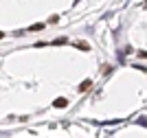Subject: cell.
I'll use <instances>...</instances> for the list:
<instances>
[{"label":"cell","instance_id":"obj_1","mask_svg":"<svg viewBox=\"0 0 147 138\" xmlns=\"http://www.w3.org/2000/svg\"><path fill=\"white\" fill-rule=\"evenodd\" d=\"M53 105H55V108H66L68 101L64 99V96H59V99H55V103H53Z\"/></svg>","mask_w":147,"mask_h":138},{"label":"cell","instance_id":"obj_2","mask_svg":"<svg viewBox=\"0 0 147 138\" xmlns=\"http://www.w3.org/2000/svg\"><path fill=\"white\" fill-rule=\"evenodd\" d=\"M90 85H92V81H90V79H86V81H81V85H79V92H86L88 88H90Z\"/></svg>","mask_w":147,"mask_h":138},{"label":"cell","instance_id":"obj_3","mask_svg":"<svg viewBox=\"0 0 147 138\" xmlns=\"http://www.w3.org/2000/svg\"><path fill=\"white\" fill-rule=\"evenodd\" d=\"M77 48H81V50H90V44H88V42H77Z\"/></svg>","mask_w":147,"mask_h":138},{"label":"cell","instance_id":"obj_4","mask_svg":"<svg viewBox=\"0 0 147 138\" xmlns=\"http://www.w3.org/2000/svg\"><path fill=\"white\" fill-rule=\"evenodd\" d=\"M2 35H5V33H2V31H0V37H2Z\"/></svg>","mask_w":147,"mask_h":138}]
</instances>
